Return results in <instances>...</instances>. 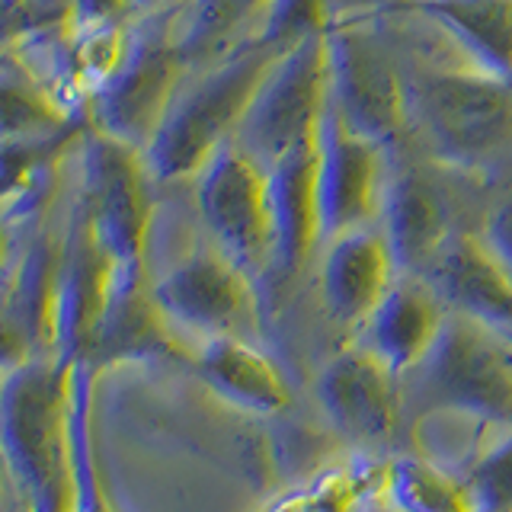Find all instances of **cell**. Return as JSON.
Wrapping results in <instances>:
<instances>
[{
	"instance_id": "obj_1",
	"label": "cell",
	"mask_w": 512,
	"mask_h": 512,
	"mask_svg": "<svg viewBox=\"0 0 512 512\" xmlns=\"http://www.w3.org/2000/svg\"><path fill=\"white\" fill-rule=\"evenodd\" d=\"M407 122L436 164L487 176L512 170V77L413 58Z\"/></svg>"
},
{
	"instance_id": "obj_2",
	"label": "cell",
	"mask_w": 512,
	"mask_h": 512,
	"mask_svg": "<svg viewBox=\"0 0 512 512\" xmlns=\"http://www.w3.org/2000/svg\"><path fill=\"white\" fill-rule=\"evenodd\" d=\"M71 368L58 356H36L0 375V468L20 512L68 509Z\"/></svg>"
},
{
	"instance_id": "obj_3",
	"label": "cell",
	"mask_w": 512,
	"mask_h": 512,
	"mask_svg": "<svg viewBox=\"0 0 512 512\" xmlns=\"http://www.w3.org/2000/svg\"><path fill=\"white\" fill-rule=\"evenodd\" d=\"M276 61L279 52L253 39L228 58L186 74L157 135L141 151L154 186L196 180L221 144L237 138L256 90Z\"/></svg>"
},
{
	"instance_id": "obj_4",
	"label": "cell",
	"mask_w": 512,
	"mask_h": 512,
	"mask_svg": "<svg viewBox=\"0 0 512 512\" xmlns=\"http://www.w3.org/2000/svg\"><path fill=\"white\" fill-rule=\"evenodd\" d=\"M84 202L96 244L109 260V288L148 285V244L154 228V180L144 154L90 128L84 144Z\"/></svg>"
},
{
	"instance_id": "obj_5",
	"label": "cell",
	"mask_w": 512,
	"mask_h": 512,
	"mask_svg": "<svg viewBox=\"0 0 512 512\" xmlns=\"http://www.w3.org/2000/svg\"><path fill=\"white\" fill-rule=\"evenodd\" d=\"M413 372L404 407L420 416L445 410L512 429V346L487 327L448 311L436 346Z\"/></svg>"
},
{
	"instance_id": "obj_6",
	"label": "cell",
	"mask_w": 512,
	"mask_h": 512,
	"mask_svg": "<svg viewBox=\"0 0 512 512\" xmlns=\"http://www.w3.org/2000/svg\"><path fill=\"white\" fill-rule=\"evenodd\" d=\"M330 103L359 135L381 148L410 135L407 122V61L368 16L333 13L327 29Z\"/></svg>"
},
{
	"instance_id": "obj_7",
	"label": "cell",
	"mask_w": 512,
	"mask_h": 512,
	"mask_svg": "<svg viewBox=\"0 0 512 512\" xmlns=\"http://www.w3.org/2000/svg\"><path fill=\"white\" fill-rule=\"evenodd\" d=\"M180 16H141L128 29L125 58L90 100V125L144 151L189 74L176 39Z\"/></svg>"
},
{
	"instance_id": "obj_8",
	"label": "cell",
	"mask_w": 512,
	"mask_h": 512,
	"mask_svg": "<svg viewBox=\"0 0 512 512\" xmlns=\"http://www.w3.org/2000/svg\"><path fill=\"white\" fill-rule=\"evenodd\" d=\"M330 103V52L327 32H314L295 48H288L272 64L263 87L256 90L244 122L237 128V144L260 164H276L288 151L317 138L320 119Z\"/></svg>"
},
{
	"instance_id": "obj_9",
	"label": "cell",
	"mask_w": 512,
	"mask_h": 512,
	"mask_svg": "<svg viewBox=\"0 0 512 512\" xmlns=\"http://www.w3.org/2000/svg\"><path fill=\"white\" fill-rule=\"evenodd\" d=\"M196 208L212 244L228 253L256 285L272 269L269 170L231 138L196 176Z\"/></svg>"
},
{
	"instance_id": "obj_10",
	"label": "cell",
	"mask_w": 512,
	"mask_h": 512,
	"mask_svg": "<svg viewBox=\"0 0 512 512\" xmlns=\"http://www.w3.org/2000/svg\"><path fill=\"white\" fill-rule=\"evenodd\" d=\"M317 215L320 247L349 231L378 224L388 189V148L359 135L340 109L327 103L317 132Z\"/></svg>"
},
{
	"instance_id": "obj_11",
	"label": "cell",
	"mask_w": 512,
	"mask_h": 512,
	"mask_svg": "<svg viewBox=\"0 0 512 512\" xmlns=\"http://www.w3.org/2000/svg\"><path fill=\"white\" fill-rule=\"evenodd\" d=\"M256 285L228 253L202 244L154 282V298L170 324L208 336H237L256 311Z\"/></svg>"
},
{
	"instance_id": "obj_12",
	"label": "cell",
	"mask_w": 512,
	"mask_h": 512,
	"mask_svg": "<svg viewBox=\"0 0 512 512\" xmlns=\"http://www.w3.org/2000/svg\"><path fill=\"white\" fill-rule=\"evenodd\" d=\"M317 397L330 426L356 445L388 442L404 413L400 375L365 346L336 352L317 378Z\"/></svg>"
},
{
	"instance_id": "obj_13",
	"label": "cell",
	"mask_w": 512,
	"mask_h": 512,
	"mask_svg": "<svg viewBox=\"0 0 512 512\" xmlns=\"http://www.w3.org/2000/svg\"><path fill=\"white\" fill-rule=\"evenodd\" d=\"M109 292V260L96 244L90 215L74 199L61 231V263L55 288V356L84 362L87 346Z\"/></svg>"
},
{
	"instance_id": "obj_14",
	"label": "cell",
	"mask_w": 512,
	"mask_h": 512,
	"mask_svg": "<svg viewBox=\"0 0 512 512\" xmlns=\"http://www.w3.org/2000/svg\"><path fill=\"white\" fill-rule=\"evenodd\" d=\"M452 314L487 327L512 346V272L480 234H452L423 272Z\"/></svg>"
},
{
	"instance_id": "obj_15",
	"label": "cell",
	"mask_w": 512,
	"mask_h": 512,
	"mask_svg": "<svg viewBox=\"0 0 512 512\" xmlns=\"http://www.w3.org/2000/svg\"><path fill=\"white\" fill-rule=\"evenodd\" d=\"M378 228L391 247L400 276H423L452 237L445 189L423 167H400L388 176Z\"/></svg>"
},
{
	"instance_id": "obj_16",
	"label": "cell",
	"mask_w": 512,
	"mask_h": 512,
	"mask_svg": "<svg viewBox=\"0 0 512 512\" xmlns=\"http://www.w3.org/2000/svg\"><path fill=\"white\" fill-rule=\"evenodd\" d=\"M317 138L269 164L272 199V269L266 285H285L308 266L320 247L317 215Z\"/></svg>"
},
{
	"instance_id": "obj_17",
	"label": "cell",
	"mask_w": 512,
	"mask_h": 512,
	"mask_svg": "<svg viewBox=\"0 0 512 512\" xmlns=\"http://www.w3.org/2000/svg\"><path fill=\"white\" fill-rule=\"evenodd\" d=\"M397 276V263L378 224L330 240L320 260V298L330 320L346 330H362Z\"/></svg>"
},
{
	"instance_id": "obj_18",
	"label": "cell",
	"mask_w": 512,
	"mask_h": 512,
	"mask_svg": "<svg viewBox=\"0 0 512 512\" xmlns=\"http://www.w3.org/2000/svg\"><path fill=\"white\" fill-rule=\"evenodd\" d=\"M448 308L423 276H397L372 317L362 324V346L394 375H410L445 327Z\"/></svg>"
},
{
	"instance_id": "obj_19",
	"label": "cell",
	"mask_w": 512,
	"mask_h": 512,
	"mask_svg": "<svg viewBox=\"0 0 512 512\" xmlns=\"http://www.w3.org/2000/svg\"><path fill=\"white\" fill-rule=\"evenodd\" d=\"M176 356H180V343L154 298V282L109 288L84 362L103 375L112 365L160 362Z\"/></svg>"
},
{
	"instance_id": "obj_20",
	"label": "cell",
	"mask_w": 512,
	"mask_h": 512,
	"mask_svg": "<svg viewBox=\"0 0 512 512\" xmlns=\"http://www.w3.org/2000/svg\"><path fill=\"white\" fill-rule=\"evenodd\" d=\"M192 365L205 388L240 413L276 416L292 404L282 368L234 333L208 336Z\"/></svg>"
},
{
	"instance_id": "obj_21",
	"label": "cell",
	"mask_w": 512,
	"mask_h": 512,
	"mask_svg": "<svg viewBox=\"0 0 512 512\" xmlns=\"http://www.w3.org/2000/svg\"><path fill=\"white\" fill-rule=\"evenodd\" d=\"M400 10L442 29L477 68L512 77V0H410Z\"/></svg>"
},
{
	"instance_id": "obj_22",
	"label": "cell",
	"mask_w": 512,
	"mask_h": 512,
	"mask_svg": "<svg viewBox=\"0 0 512 512\" xmlns=\"http://www.w3.org/2000/svg\"><path fill=\"white\" fill-rule=\"evenodd\" d=\"M272 0H192L176 26L183 61L199 71L256 39Z\"/></svg>"
},
{
	"instance_id": "obj_23",
	"label": "cell",
	"mask_w": 512,
	"mask_h": 512,
	"mask_svg": "<svg viewBox=\"0 0 512 512\" xmlns=\"http://www.w3.org/2000/svg\"><path fill=\"white\" fill-rule=\"evenodd\" d=\"M96 368L74 362L68 391V509L64 512H116L109 500L93 432Z\"/></svg>"
},
{
	"instance_id": "obj_24",
	"label": "cell",
	"mask_w": 512,
	"mask_h": 512,
	"mask_svg": "<svg viewBox=\"0 0 512 512\" xmlns=\"http://www.w3.org/2000/svg\"><path fill=\"white\" fill-rule=\"evenodd\" d=\"M80 119L90 116L64 109L16 48H0V141L52 135Z\"/></svg>"
},
{
	"instance_id": "obj_25",
	"label": "cell",
	"mask_w": 512,
	"mask_h": 512,
	"mask_svg": "<svg viewBox=\"0 0 512 512\" xmlns=\"http://www.w3.org/2000/svg\"><path fill=\"white\" fill-rule=\"evenodd\" d=\"M388 496L397 512H477L468 480L445 474L423 458H400L394 464Z\"/></svg>"
},
{
	"instance_id": "obj_26",
	"label": "cell",
	"mask_w": 512,
	"mask_h": 512,
	"mask_svg": "<svg viewBox=\"0 0 512 512\" xmlns=\"http://www.w3.org/2000/svg\"><path fill=\"white\" fill-rule=\"evenodd\" d=\"M333 23L330 0H272L266 20L256 32V42L269 45L272 52L285 55L314 32H327Z\"/></svg>"
},
{
	"instance_id": "obj_27",
	"label": "cell",
	"mask_w": 512,
	"mask_h": 512,
	"mask_svg": "<svg viewBox=\"0 0 512 512\" xmlns=\"http://www.w3.org/2000/svg\"><path fill=\"white\" fill-rule=\"evenodd\" d=\"M477 512H512V432L468 474Z\"/></svg>"
},
{
	"instance_id": "obj_28",
	"label": "cell",
	"mask_w": 512,
	"mask_h": 512,
	"mask_svg": "<svg viewBox=\"0 0 512 512\" xmlns=\"http://www.w3.org/2000/svg\"><path fill=\"white\" fill-rule=\"evenodd\" d=\"M29 359H36L32 340L26 336V330L16 324V317L7 311V304L0 301V375L16 372V368L26 365Z\"/></svg>"
},
{
	"instance_id": "obj_29",
	"label": "cell",
	"mask_w": 512,
	"mask_h": 512,
	"mask_svg": "<svg viewBox=\"0 0 512 512\" xmlns=\"http://www.w3.org/2000/svg\"><path fill=\"white\" fill-rule=\"evenodd\" d=\"M480 237L487 240V247L496 253V260L512 272V192H506V196L490 208L487 228Z\"/></svg>"
},
{
	"instance_id": "obj_30",
	"label": "cell",
	"mask_w": 512,
	"mask_h": 512,
	"mask_svg": "<svg viewBox=\"0 0 512 512\" xmlns=\"http://www.w3.org/2000/svg\"><path fill=\"white\" fill-rule=\"evenodd\" d=\"M112 20H132L128 16V0H71V23H112Z\"/></svg>"
},
{
	"instance_id": "obj_31",
	"label": "cell",
	"mask_w": 512,
	"mask_h": 512,
	"mask_svg": "<svg viewBox=\"0 0 512 512\" xmlns=\"http://www.w3.org/2000/svg\"><path fill=\"white\" fill-rule=\"evenodd\" d=\"M192 7V0H128V16L141 20V16H180Z\"/></svg>"
},
{
	"instance_id": "obj_32",
	"label": "cell",
	"mask_w": 512,
	"mask_h": 512,
	"mask_svg": "<svg viewBox=\"0 0 512 512\" xmlns=\"http://www.w3.org/2000/svg\"><path fill=\"white\" fill-rule=\"evenodd\" d=\"M16 231L10 228V224L0 218V279H4V272L10 269V263H13V253H16V247H13V237Z\"/></svg>"
},
{
	"instance_id": "obj_33",
	"label": "cell",
	"mask_w": 512,
	"mask_h": 512,
	"mask_svg": "<svg viewBox=\"0 0 512 512\" xmlns=\"http://www.w3.org/2000/svg\"><path fill=\"white\" fill-rule=\"evenodd\" d=\"M372 4H375V7H397V10H400V7H407L410 0H372Z\"/></svg>"
}]
</instances>
